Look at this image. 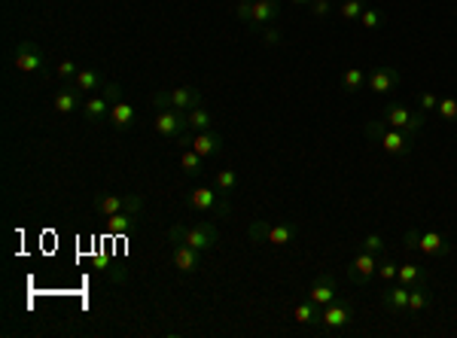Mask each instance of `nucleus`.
<instances>
[{
    "label": "nucleus",
    "instance_id": "f257e3e1",
    "mask_svg": "<svg viewBox=\"0 0 457 338\" xmlns=\"http://www.w3.org/2000/svg\"><path fill=\"white\" fill-rule=\"evenodd\" d=\"M180 241V244H189L195 250H201V253H208L220 244V232H216V226L208 223V220H199V223H177L168 228V244Z\"/></svg>",
    "mask_w": 457,
    "mask_h": 338
},
{
    "label": "nucleus",
    "instance_id": "f03ea898",
    "mask_svg": "<svg viewBox=\"0 0 457 338\" xmlns=\"http://www.w3.org/2000/svg\"><path fill=\"white\" fill-rule=\"evenodd\" d=\"M363 132L369 140H375L378 147H384V152H390V156H399V159H409L411 149H415V140H411V134L406 132H396V128H390L384 119H372V122L363 125Z\"/></svg>",
    "mask_w": 457,
    "mask_h": 338
},
{
    "label": "nucleus",
    "instance_id": "7ed1b4c3",
    "mask_svg": "<svg viewBox=\"0 0 457 338\" xmlns=\"http://www.w3.org/2000/svg\"><path fill=\"white\" fill-rule=\"evenodd\" d=\"M235 16L250 25V31H259L280 19V0H238Z\"/></svg>",
    "mask_w": 457,
    "mask_h": 338
},
{
    "label": "nucleus",
    "instance_id": "20e7f679",
    "mask_svg": "<svg viewBox=\"0 0 457 338\" xmlns=\"http://www.w3.org/2000/svg\"><path fill=\"white\" fill-rule=\"evenodd\" d=\"M250 241L253 244H271V247H284L293 244L299 235V228L293 223H271V220H253L247 228Z\"/></svg>",
    "mask_w": 457,
    "mask_h": 338
},
{
    "label": "nucleus",
    "instance_id": "39448f33",
    "mask_svg": "<svg viewBox=\"0 0 457 338\" xmlns=\"http://www.w3.org/2000/svg\"><path fill=\"white\" fill-rule=\"evenodd\" d=\"M402 244H406L409 253H424V256H448L451 253V241L439 232H418V228H409L402 235Z\"/></svg>",
    "mask_w": 457,
    "mask_h": 338
},
{
    "label": "nucleus",
    "instance_id": "423d86ee",
    "mask_svg": "<svg viewBox=\"0 0 457 338\" xmlns=\"http://www.w3.org/2000/svg\"><path fill=\"white\" fill-rule=\"evenodd\" d=\"M384 122L396 132H406V134H415L427 125V113L424 110H409L406 104H396V101H387L384 104Z\"/></svg>",
    "mask_w": 457,
    "mask_h": 338
},
{
    "label": "nucleus",
    "instance_id": "0eeeda50",
    "mask_svg": "<svg viewBox=\"0 0 457 338\" xmlns=\"http://www.w3.org/2000/svg\"><path fill=\"white\" fill-rule=\"evenodd\" d=\"M92 207H95V213L98 216H113V213H122V211H128V213H140L144 211V195H113V192H98L95 195V201H92Z\"/></svg>",
    "mask_w": 457,
    "mask_h": 338
},
{
    "label": "nucleus",
    "instance_id": "6e6552de",
    "mask_svg": "<svg viewBox=\"0 0 457 338\" xmlns=\"http://www.w3.org/2000/svg\"><path fill=\"white\" fill-rule=\"evenodd\" d=\"M354 320H357L354 305L347 299H342V296H335L330 305H323L320 308V326L323 329H330V332H345Z\"/></svg>",
    "mask_w": 457,
    "mask_h": 338
},
{
    "label": "nucleus",
    "instance_id": "1a4fd4ad",
    "mask_svg": "<svg viewBox=\"0 0 457 338\" xmlns=\"http://www.w3.org/2000/svg\"><path fill=\"white\" fill-rule=\"evenodd\" d=\"M156 134L162 137H183L189 132V113L187 110H177V107H171V110H156Z\"/></svg>",
    "mask_w": 457,
    "mask_h": 338
},
{
    "label": "nucleus",
    "instance_id": "9d476101",
    "mask_svg": "<svg viewBox=\"0 0 457 338\" xmlns=\"http://www.w3.org/2000/svg\"><path fill=\"white\" fill-rule=\"evenodd\" d=\"M168 259H171V265L180 271V275H195L201 265H204V256H201V250H195L189 244H180V241H174L171 250H168Z\"/></svg>",
    "mask_w": 457,
    "mask_h": 338
},
{
    "label": "nucleus",
    "instance_id": "9b49d317",
    "mask_svg": "<svg viewBox=\"0 0 457 338\" xmlns=\"http://www.w3.org/2000/svg\"><path fill=\"white\" fill-rule=\"evenodd\" d=\"M187 204L192 207V211H199V213H216V216H228V204L216 195L214 189H208V186H195L192 192H189V199H187Z\"/></svg>",
    "mask_w": 457,
    "mask_h": 338
},
{
    "label": "nucleus",
    "instance_id": "f8f14e48",
    "mask_svg": "<svg viewBox=\"0 0 457 338\" xmlns=\"http://www.w3.org/2000/svg\"><path fill=\"white\" fill-rule=\"evenodd\" d=\"M183 147H189V149H195L199 156H204V159H214V156H220L223 152V137L214 132H187L183 134Z\"/></svg>",
    "mask_w": 457,
    "mask_h": 338
},
{
    "label": "nucleus",
    "instance_id": "ddd939ff",
    "mask_svg": "<svg viewBox=\"0 0 457 338\" xmlns=\"http://www.w3.org/2000/svg\"><path fill=\"white\" fill-rule=\"evenodd\" d=\"M378 253H369V250L360 247V253L351 259V265H347V280L351 283H369L375 275H378Z\"/></svg>",
    "mask_w": 457,
    "mask_h": 338
},
{
    "label": "nucleus",
    "instance_id": "4468645a",
    "mask_svg": "<svg viewBox=\"0 0 457 338\" xmlns=\"http://www.w3.org/2000/svg\"><path fill=\"white\" fill-rule=\"evenodd\" d=\"M13 64H16V70L21 73H37L46 68V58H43V49L37 46V43H19L16 52H13Z\"/></svg>",
    "mask_w": 457,
    "mask_h": 338
},
{
    "label": "nucleus",
    "instance_id": "2eb2a0df",
    "mask_svg": "<svg viewBox=\"0 0 457 338\" xmlns=\"http://www.w3.org/2000/svg\"><path fill=\"white\" fill-rule=\"evenodd\" d=\"M399 83H402V76H399L396 68H375V70L366 73V85H369V92H372V95H390V92H396Z\"/></svg>",
    "mask_w": 457,
    "mask_h": 338
},
{
    "label": "nucleus",
    "instance_id": "dca6fc26",
    "mask_svg": "<svg viewBox=\"0 0 457 338\" xmlns=\"http://www.w3.org/2000/svg\"><path fill=\"white\" fill-rule=\"evenodd\" d=\"M83 104H85V97L76 85H64V89H58L56 97H52V107H56L61 116H70L76 110H83Z\"/></svg>",
    "mask_w": 457,
    "mask_h": 338
},
{
    "label": "nucleus",
    "instance_id": "f3484780",
    "mask_svg": "<svg viewBox=\"0 0 457 338\" xmlns=\"http://www.w3.org/2000/svg\"><path fill=\"white\" fill-rule=\"evenodd\" d=\"M335 296H339V287H335V278H332V275H320L317 280L311 283V290H308V299L317 305V308L330 305Z\"/></svg>",
    "mask_w": 457,
    "mask_h": 338
},
{
    "label": "nucleus",
    "instance_id": "a211bd4d",
    "mask_svg": "<svg viewBox=\"0 0 457 338\" xmlns=\"http://www.w3.org/2000/svg\"><path fill=\"white\" fill-rule=\"evenodd\" d=\"M381 305H384V311L390 314H406L409 311V287L406 283H396V287H390L381 292Z\"/></svg>",
    "mask_w": 457,
    "mask_h": 338
},
{
    "label": "nucleus",
    "instance_id": "6ab92c4d",
    "mask_svg": "<svg viewBox=\"0 0 457 338\" xmlns=\"http://www.w3.org/2000/svg\"><path fill=\"white\" fill-rule=\"evenodd\" d=\"M171 107H177V110H195V107H201V89H195V85H180V89H171Z\"/></svg>",
    "mask_w": 457,
    "mask_h": 338
},
{
    "label": "nucleus",
    "instance_id": "aec40b11",
    "mask_svg": "<svg viewBox=\"0 0 457 338\" xmlns=\"http://www.w3.org/2000/svg\"><path fill=\"white\" fill-rule=\"evenodd\" d=\"M135 119H137V110L128 101H116L110 107V125L116 132H128V128L135 125Z\"/></svg>",
    "mask_w": 457,
    "mask_h": 338
},
{
    "label": "nucleus",
    "instance_id": "412c9836",
    "mask_svg": "<svg viewBox=\"0 0 457 338\" xmlns=\"http://www.w3.org/2000/svg\"><path fill=\"white\" fill-rule=\"evenodd\" d=\"M110 101H107L104 95H92V97H85V104H83V116L89 119V122H104V119H110Z\"/></svg>",
    "mask_w": 457,
    "mask_h": 338
},
{
    "label": "nucleus",
    "instance_id": "4be33fe9",
    "mask_svg": "<svg viewBox=\"0 0 457 338\" xmlns=\"http://www.w3.org/2000/svg\"><path fill=\"white\" fill-rule=\"evenodd\" d=\"M430 296H433L430 280H424V283H415V287H409V314H421V311H427Z\"/></svg>",
    "mask_w": 457,
    "mask_h": 338
},
{
    "label": "nucleus",
    "instance_id": "5701e85b",
    "mask_svg": "<svg viewBox=\"0 0 457 338\" xmlns=\"http://www.w3.org/2000/svg\"><path fill=\"white\" fill-rule=\"evenodd\" d=\"M73 85H76V89H80L83 95H92L95 89H104V80H101V73H98L95 68H83L80 73H76Z\"/></svg>",
    "mask_w": 457,
    "mask_h": 338
},
{
    "label": "nucleus",
    "instance_id": "b1692460",
    "mask_svg": "<svg viewBox=\"0 0 457 338\" xmlns=\"http://www.w3.org/2000/svg\"><path fill=\"white\" fill-rule=\"evenodd\" d=\"M396 280L406 283V287H415V283L430 280V275H427V268H424V265H418V263H406V265H399Z\"/></svg>",
    "mask_w": 457,
    "mask_h": 338
},
{
    "label": "nucleus",
    "instance_id": "393cba45",
    "mask_svg": "<svg viewBox=\"0 0 457 338\" xmlns=\"http://www.w3.org/2000/svg\"><path fill=\"white\" fill-rule=\"evenodd\" d=\"M137 226V213H113V216H107V232H113V235H125V232H132V228Z\"/></svg>",
    "mask_w": 457,
    "mask_h": 338
},
{
    "label": "nucleus",
    "instance_id": "a878e982",
    "mask_svg": "<svg viewBox=\"0 0 457 338\" xmlns=\"http://www.w3.org/2000/svg\"><path fill=\"white\" fill-rule=\"evenodd\" d=\"M293 320L296 323H311V326H320V308L314 305L311 299L299 302L296 308H293Z\"/></svg>",
    "mask_w": 457,
    "mask_h": 338
},
{
    "label": "nucleus",
    "instance_id": "bb28decb",
    "mask_svg": "<svg viewBox=\"0 0 457 338\" xmlns=\"http://www.w3.org/2000/svg\"><path fill=\"white\" fill-rule=\"evenodd\" d=\"M180 168H183V174H189V177H199V174L204 171V156H199L195 149H183L180 152Z\"/></svg>",
    "mask_w": 457,
    "mask_h": 338
},
{
    "label": "nucleus",
    "instance_id": "cd10ccee",
    "mask_svg": "<svg viewBox=\"0 0 457 338\" xmlns=\"http://www.w3.org/2000/svg\"><path fill=\"white\" fill-rule=\"evenodd\" d=\"M211 128H214V116L204 107L189 110V132H211Z\"/></svg>",
    "mask_w": 457,
    "mask_h": 338
},
{
    "label": "nucleus",
    "instance_id": "c85d7f7f",
    "mask_svg": "<svg viewBox=\"0 0 457 338\" xmlns=\"http://www.w3.org/2000/svg\"><path fill=\"white\" fill-rule=\"evenodd\" d=\"M342 85H345V92L347 95H354V92H360L363 85H366V73L360 68H347L342 73Z\"/></svg>",
    "mask_w": 457,
    "mask_h": 338
},
{
    "label": "nucleus",
    "instance_id": "c756f323",
    "mask_svg": "<svg viewBox=\"0 0 457 338\" xmlns=\"http://www.w3.org/2000/svg\"><path fill=\"white\" fill-rule=\"evenodd\" d=\"M214 183H216V192H220V195H232L235 186H238V174L228 171V168H223V171L214 174Z\"/></svg>",
    "mask_w": 457,
    "mask_h": 338
},
{
    "label": "nucleus",
    "instance_id": "7c9ffc66",
    "mask_svg": "<svg viewBox=\"0 0 457 338\" xmlns=\"http://www.w3.org/2000/svg\"><path fill=\"white\" fill-rule=\"evenodd\" d=\"M363 9H366V0H342L339 16H342V21H360Z\"/></svg>",
    "mask_w": 457,
    "mask_h": 338
},
{
    "label": "nucleus",
    "instance_id": "2f4dec72",
    "mask_svg": "<svg viewBox=\"0 0 457 338\" xmlns=\"http://www.w3.org/2000/svg\"><path fill=\"white\" fill-rule=\"evenodd\" d=\"M360 25H363L366 31H375V28L384 25V13H381V9H375V6H366L363 16H360Z\"/></svg>",
    "mask_w": 457,
    "mask_h": 338
},
{
    "label": "nucleus",
    "instance_id": "473e14b6",
    "mask_svg": "<svg viewBox=\"0 0 457 338\" xmlns=\"http://www.w3.org/2000/svg\"><path fill=\"white\" fill-rule=\"evenodd\" d=\"M436 113H439V119H445V122H457V97H439Z\"/></svg>",
    "mask_w": 457,
    "mask_h": 338
},
{
    "label": "nucleus",
    "instance_id": "72a5a7b5",
    "mask_svg": "<svg viewBox=\"0 0 457 338\" xmlns=\"http://www.w3.org/2000/svg\"><path fill=\"white\" fill-rule=\"evenodd\" d=\"M396 271H399V265L394 263V259H387V253L378 259V278L381 280H396Z\"/></svg>",
    "mask_w": 457,
    "mask_h": 338
},
{
    "label": "nucleus",
    "instance_id": "f704fd0d",
    "mask_svg": "<svg viewBox=\"0 0 457 338\" xmlns=\"http://www.w3.org/2000/svg\"><path fill=\"white\" fill-rule=\"evenodd\" d=\"M360 247H363V250H369V253H378V256H384V253H387V250H384V238H381L378 232L366 235L363 241H360Z\"/></svg>",
    "mask_w": 457,
    "mask_h": 338
},
{
    "label": "nucleus",
    "instance_id": "c9c22d12",
    "mask_svg": "<svg viewBox=\"0 0 457 338\" xmlns=\"http://www.w3.org/2000/svg\"><path fill=\"white\" fill-rule=\"evenodd\" d=\"M76 73H80V64H76V61H61L58 64V68H56V76H58V80H64V83H70V80H76Z\"/></svg>",
    "mask_w": 457,
    "mask_h": 338
},
{
    "label": "nucleus",
    "instance_id": "e433bc0d",
    "mask_svg": "<svg viewBox=\"0 0 457 338\" xmlns=\"http://www.w3.org/2000/svg\"><path fill=\"white\" fill-rule=\"evenodd\" d=\"M436 104H439V95H433V92H421V95H418V107H421L424 113L436 110Z\"/></svg>",
    "mask_w": 457,
    "mask_h": 338
},
{
    "label": "nucleus",
    "instance_id": "4c0bfd02",
    "mask_svg": "<svg viewBox=\"0 0 457 338\" xmlns=\"http://www.w3.org/2000/svg\"><path fill=\"white\" fill-rule=\"evenodd\" d=\"M101 95H104L110 104H116V101H122V85H119V83H104Z\"/></svg>",
    "mask_w": 457,
    "mask_h": 338
},
{
    "label": "nucleus",
    "instance_id": "58836bf2",
    "mask_svg": "<svg viewBox=\"0 0 457 338\" xmlns=\"http://www.w3.org/2000/svg\"><path fill=\"white\" fill-rule=\"evenodd\" d=\"M308 6H311V13L317 16V19H326V16L332 13V0H311Z\"/></svg>",
    "mask_w": 457,
    "mask_h": 338
},
{
    "label": "nucleus",
    "instance_id": "ea45409f",
    "mask_svg": "<svg viewBox=\"0 0 457 338\" xmlns=\"http://www.w3.org/2000/svg\"><path fill=\"white\" fill-rule=\"evenodd\" d=\"M259 34H263V40L268 43V46H278V43H280V34H278V31L271 28V25H266V28H259Z\"/></svg>",
    "mask_w": 457,
    "mask_h": 338
},
{
    "label": "nucleus",
    "instance_id": "a19ab883",
    "mask_svg": "<svg viewBox=\"0 0 457 338\" xmlns=\"http://www.w3.org/2000/svg\"><path fill=\"white\" fill-rule=\"evenodd\" d=\"M290 4H296V6H305V4H311V0H290Z\"/></svg>",
    "mask_w": 457,
    "mask_h": 338
}]
</instances>
